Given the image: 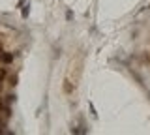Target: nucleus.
I'll return each mask as SVG.
<instances>
[{
	"mask_svg": "<svg viewBox=\"0 0 150 135\" xmlns=\"http://www.w3.org/2000/svg\"><path fill=\"white\" fill-rule=\"evenodd\" d=\"M11 60H13V57H11V54H2V62L9 64V62H11Z\"/></svg>",
	"mask_w": 150,
	"mask_h": 135,
	"instance_id": "nucleus-1",
	"label": "nucleus"
}]
</instances>
